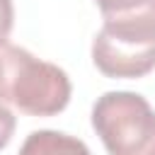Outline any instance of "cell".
<instances>
[{
	"mask_svg": "<svg viewBox=\"0 0 155 155\" xmlns=\"http://www.w3.org/2000/svg\"><path fill=\"white\" fill-rule=\"evenodd\" d=\"M70 78L63 68L36 58L22 46L0 44V99L29 116H56L70 102Z\"/></svg>",
	"mask_w": 155,
	"mask_h": 155,
	"instance_id": "6da1fadb",
	"label": "cell"
},
{
	"mask_svg": "<svg viewBox=\"0 0 155 155\" xmlns=\"http://www.w3.org/2000/svg\"><path fill=\"white\" fill-rule=\"evenodd\" d=\"M92 128L107 155H155V111L143 94L104 92L92 107Z\"/></svg>",
	"mask_w": 155,
	"mask_h": 155,
	"instance_id": "7a4b0ae2",
	"label": "cell"
},
{
	"mask_svg": "<svg viewBox=\"0 0 155 155\" xmlns=\"http://www.w3.org/2000/svg\"><path fill=\"white\" fill-rule=\"evenodd\" d=\"M92 61L107 78H145L155 70V41L114 34L102 27L92 41Z\"/></svg>",
	"mask_w": 155,
	"mask_h": 155,
	"instance_id": "3957f363",
	"label": "cell"
},
{
	"mask_svg": "<svg viewBox=\"0 0 155 155\" xmlns=\"http://www.w3.org/2000/svg\"><path fill=\"white\" fill-rule=\"evenodd\" d=\"M17 155H90V148L75 136L41 128L24 138Z\"/></svg>",
	"mask_w": 155,
	"mask_h": 155,
	"instance_id": "277c9868",
	"label": "cell"
},
{
	"mask_svg": "<svg viewBox=\"0 0 155 155\" xmlns=\"http://www.w3.org/2000/svg\"><path fill=\"white\" fill-rule=\"evenodd\" d=\"M94 2L102 12V19H109V17H124V15L140 12L155 0H94Z\"/></svg>",
	"mask_w": 155,
	"mask_h": 155,
	"instance_id": "5b68a950",
	"label": "cell"
},
{
	"mask_svg": "<svg viewBox=\"0 0 155 155\" xmlns=\"http://www.w3.org/2000/svg\"><path fill=\"white\" fill-rule=\"evenodd\" d=\"M15 128H17V119L7 109V104L0 99V150L10 145V140L15 136Z\"/></svg>",
	"mask_w": 155,
	"mask_h": 155,
	"instance_id": "8992f818",
	"label": "cell"
},
{
	"mask_svg": "<svg viewBox=\"0 0 155 155\" xmlns=\"http://www.w3.org/2000/svg\"><path fill=\"white\" fill-rule=\"evenodd\" d=\"M15 24V5L12 0H0V44L7 41Z\"/></svg>",
	"mask_w": 155,
	"mask_h": 155,
	"instance_id": "52a82bcc",
	"label": "cell"
}]
</instances>
